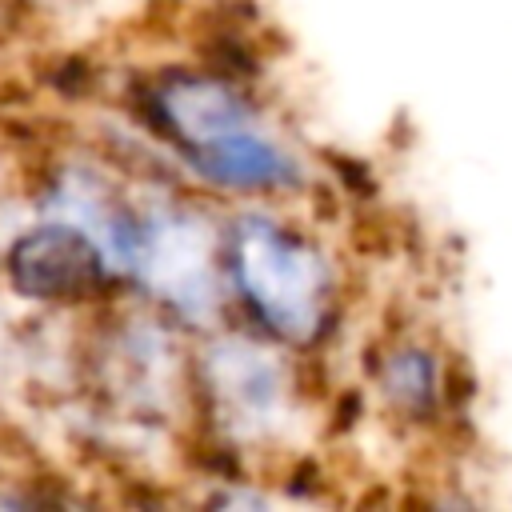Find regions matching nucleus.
Wrapping results in <instances>:
<instances>
[{"label": "nucleus", "mask_w": 512, "mask_h": 512, "mask_svg": "<svg viewBox=\"0 0 512 512\" xmlns=\"http://www.w3.org/2000/svg\"><path fill=\"white\" fill-rule=\"evenodd\" d=\"M196 392L204 396L208 420L228 436L232 452L240 444L276 440L296 404V364L288 344L272 336H216L196 360Z\"/></svg>", "instance_id": "obj_2"}, {"label": "nucleus", "mask_w": 512, "mask_h": 512, "mask_svg": "<svg viewBox=\"0 0 512 512\" xmlns=\"http://www.w3.org/2000/svg\"><path fill=\"white\" fill-rule=\"evenodd\" d=\"M224 276L244 316L288 348H312L332 332L340 280L332 256L296 224L244 212L224 236Z\"/></svg>", "instance_id": "obj_1"}, {"label": "nucleus", "mask_w": 512, "mask_h": 512, "mask_svg": "<svg viewBox=\"0 0 512 512\" xmlns=\"http://www.w3.org/2000/svg\"><path fill=\"white\" fill-rule=\"evenodd\" d=\"M4 276L20 300L44 308L104 304L120 284L104 248L64 216H48L16 232L4 252Z\"/></svg>", "instance_id": "obj_3"}, {"label": "nucleus", "mask_w": 512, "mask_h": 512, "mask_svg": "<svg viewBox=\"0 0 512 512\" xmlns=\"http://www.w3.org/2000/svg\"><path fill=\"white\" fill-rule=\"evenodd\" d=\"M376 388L384 404L404 420L428 424L444 412V368L436 352L420 340H400L380 356Z\"/></svg>", "instance_id": "obj_4"}, {"label": "nucleus", "mask_w": 512, "mask_h": 512, "mask_svg": "<svg viewBox=\"0 0 512 512\" xmlns=\"http://www.w3.org/2000/svg\"><path fill=\"white\" fill-rule=\"evenodd\" d=\"M4 4H8V0H0V8H4Z\"/></svg>", "instance_id": "obj_5"}]
</instances>
